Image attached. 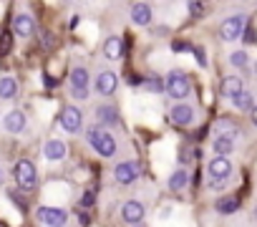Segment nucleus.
<instances>
[{"instance_id":"f257e3e1","label":"nucleus","mask_w":257,"mask_h":227,"mask_svg":"<svg viewBox=\"0 0 257 227\" xmlns=\"http://www.w3.org/2000/svg\"><path fill=\"white\" fill-rule=\"evenodd\" d=\"M86 137H88V144L93 147V152L96 154H101V157H113L116 154V149H118V144H116V139L101 127V124H93V127H88V132H86Z\"/></svg>"},{"instance_id":"f03ea898","label":"nucleus","mask_w":257,"mask_h":227,"mask_svg":"<svg viewBox=\"0 0 257 227\" xmlns=\"http://www.w3.org/2000/svg\"><path fill=\"white\" fill-rule=\"evenodd\" d=\"M164 91L167 96H172L174 101H184L189 93H192V83H189V76L184 71H169L167 81H164Z\"/></svg>"},{"instance_id":"7ed1b4c3","label":"nucleus","mask_w":257,"mask_h":227,"mask_svg":"<svg viewBox=\"0 0 257 227\" xmlns=\"http://www.w3.org/2000/svg\"><path fill=\"white\" fill-rule=\"evenodd\" d=\"M13 177H16V184H18L21 189H33V187H36V179H38V172H36L33 162L21 159V162H16V167H13Z\"/></svg>"},{"instance_id":"20e7f679","label":"nucleus","mask_w":257,"mask_h":227,"mask_svg":"<svg viewBox=\"0 0 257 227\" xmlns=\"http://www.w3.org/2000/svg\"><path fill=\"white\" fill-rule=\"evenodd\" d=\"M68 83H71L68 91H71L73 98H78V101H86V98H88V71H86L83 66H76V68L71 71Z\"/></svg>"},{"instance_id":"39448f33","label":"nucleus","mask_w":257,"mask_h":227,"mask_svg":"<svg viewBox=\"0 0 257 227\" xmlns=\"http://www.w3.org/2000/svg\"><path fill=\"white\" fill-rule=\"evenodd\" d=\"M36 217L46 227H66V222H68V212L63 207H38Z\"/></svg>"},{"instance_id":"423d86ee","label":"nucleus","mask_w":257,"mask_h":227,"mask_svg":"<svg viewBox=\"0 0 257 227\" xmlns=\"http://www.w3.org/2000/svg\"><path fill=\"white\" fill-rule=\"evenodd\" d=\"M142 177V164L139 162H118L113 167V179L118 184H134Z\"/></svg>"},{"instance_id":"0eeeda50","label":"nucleus","mask_w":257,"mask_h":227,"mask_svg":"<svg viewBox=\"0 0 257 227\" xmlns=\"http://www.w3.org/2000/svg\"><path fill=\"white\" fill-rule=\"evenodd\" d=\"M244 28H247V18L244 16H232V18H227V21H222V26H219V36H222V41H237L242 33H244Z\"/></svg>"},{"instance_id":"6e6552de","label":"nucleus","mask_w":257,"mask_h":227,"mask_svg":"<svg viewBox=\"0 0 257 227\" xmlns=\"http://www.w3.org/2000/svg\"><path fill=\"white\" fill-rule=\"evenodd\" d=\"M144 214H147V207H144V202H139V199H128V202L121 204V219H123L126 224H142Z\"/></svg>"},{"instance_id":"1a4fd4ad","label":"nucleus","mask_w":257,"mask_h":227,"mask_svg":"<svg viewBox=\"0 0 257 227\" xmlns=\"http://www.w3.org/2000/svg\"><path fill=\"white\" fill-rule=\"evenodd\" d=\"M61 127L68 132V134H78L83 129V117L76 106H66L61 111Z\"/></svg>"},{"instance_id":"9d476101","label":"nucleus","mask_w":257,"mask_h":227,"mask_svg":"<svg viewBox=\"0 0 257 227\" xmlns=\"http://www.w3.org/2000/svg\"><path fill=\"white\" fill-rule=\"evenodd\" d=\"M169 119H172L177 127H189V124L194 122V108H192L189 103H184V101H177V103L172 106V111H169Z\"/></svg>"},{"instance_id":"9b49d317","label":"nucleus","mask_w":257,"mask_h":227,"mask_svg":"<svg viewBox=\"0 0 257 227\" xmlns=\"http://www.w3.org/2000/svg\"><path fill=\"white\" fill-rule=\"evenodd\" d=\"M116 86H118V78H116L113 71H101L96 76V81H93V88L101 96H113L116 93Z\"/></svg>"},{"instance_id":"f8f14e48","label":"nucleus","mask_w":257,"mask_h":227,"mask_svg":"<svg viewBox=\"0 0 257 227\" xmlns=\"http://www.w3.org/2000/svg\"><path fill=\"white\" fill-rule=\"evenodd\" d=\"M3 127H6L8 134H23L26 127H28V119H26V113H23L21 108H16V111H8V113H6Z\"/></svg>"},{"instance_id":"ddd939ff","label":"nucleus","mask_w":257,"mask_h":227,"mask_svg":"<svg viewBox=\"0 0 257 227\" xmlns=\"http://www.w3.org/2000/svg\"><path fill=\"white\" fill-rule=\"evenodd\" d=\"M209 179H229L232 177V162L227 157H214L207 167Z\"/></svg>"},{"instance_id":"4468645a","label":"nucleus","mask_w":257,"mask_h":227,"mask_svg":"<svg viewBox=\"0 0 257 227\" xmlns=\"http://www.w3.org/2000/svg\"><path fill=\"white\" fill-rule=\"evenodd\" d=\"M234 139H237V134H217L214 142H212V152H214L217 157L232 154V152H234Z\"/></svg>"},{"instance_id":"2eb2a0df","label":"nucleus","mask_w":257,"mask_h":227,"mask_svg":"<svg viewBox=\"0 0 257 227\" xmlns=\"http://www.w3.org/2000/svg\"><path fill=\"white\" fill-rule=\"evenodd\" d=\"M43 154H46V159H51V162H61V159H66L68 147H66V142H61V139H48L46 147H43Z\"/></svg>"},{"instance_id":"dca6fc26","label":"nucleus","mask_w":257,"mask_h":227,"mask_svg":"<svg viewBox=\"0 0 257 227\" xmlns=\"http://www.w3.org/2000/svg\"><path fill=\"white\" fill-rule=\"evenodd\" d=\"M33 31H36V23H33V18H31V16L18 13V16L13 18V33H16V36L28 38V36H33Z\"/></svg>"},{"instance_id":"f3484780","label":"nucleus","mask_w":257,"mask_h":227,"mask_svg":"<svg viewBox=\"0 0 257 227\" xmlns=\"http://www.w3.org/2000/svg\"><path fill=\"white\" fill-rule=\"evenodd\" d=\"M96 119L101 122V127H116L118 124V111L111 103H103L96 108Z\"/></svg>"},{"instance_id":"a211bd4d","label":"nucleus","mask_w":257,"mask_h":227,"mask_svg":"<svg viewBox=\"0 0 257 227\" xmlns=\"http://www.w3.org/2000/svg\"><path fill=\"white\" fill-rule=\"evenodd\" d=\"M219 91H222V96L234 98L237 93H242V91H244V83H242V78H239V76H227V78H222Z\"/></svg>"},{"instance_id":"6ab92c4d","label":"nucleus","mask_w":257,"mask_h":227,"mask_svg":"<svg viewBox=\"0 0 257 227\" xmlns=\"http://www.w3.org/2000/svg\"><path fill=\"white\" fill-rule=\"evenodd\" d=\"M103 56H106L108 61H118V58L123 56V41H121L118 36L106 38V43H103Z\"/></svg>"},{"instance_id":"aec40b11","label":"nucleus","mask_w":257,"mask_h":227,"mask_svg":"<svg viewBox=\"0 0 257 227\" xmlns=\"http://www.w3.org/2000/svg\"><path fill=\"white\" fill-rule=\"evenodd\" d=\"M132 21H134V26H149L152 23V8L147 3L132 6Z\"/></svg>"},{"instance_id":"412c9836","label":"nucleus","mask_w":257,"mask_h":227,"mask_svg":"<svg viewBox=\"0 0 257 227\" xmlns=\"http://www.w3.org/2000/svg\"><path fill=\"white\" fill-rule=\"evenodd\" d=\"M187 184H189V172L184 167L172 172V177H169V189L172 192H182V189H187Z\"/></svg>"},{"instance_id":"4be33fe9","label":"nucleus","mask_w":257,"mask_h":227,"mask_svg":"<svg viewBox=\"0 0 257 227\" xmlns=\"http://www.w3.org/2000/svg\"><path fill=\"white\" fill-rule=\"evenodd\" d=\"M214 209H217L219 214H234V212L239 209V199H237V197H219L217 204H214Z\"/></svg>"},{"instance_id":"5701e85b","label":"nucleus","mask_w":257,"mask_h":227,"mask_svg":"<svg viewBox=\"0 0 257 227\" xmlns=\"http://www.w3.org/2000/svg\"><path fill=\"white\" fill-rule=\"evenodd\" d=\"M18 93V83L13 76H3L0 78V98H13Z\"/></svg>"},{"instance_id":"b1692460","label":"nucleus","mask_w":257,"mask_h":227,"mask_svg":"<svg viewBox=\"0 0 257 227\" xmlns=\"http://www.w3.org/2000/svg\"><path fill=\"white\" fill-rule=\"evenodd\" d=\"M232 106L239 108V111H252V108H254V98H252L249 91H242V93H237V96L232 98Z\"/></svg>"},{"instance_id":"393cba45","label":"nucleus","mask_w":257,"mask_h":227,"mask_svg":"<svg viewBox=\"0 0 257 227\" xmlns=\"http://www.w3.org/2000/svg\"><path fill=\"white\" fill-rule=\"evenodd\" d=\"M229 61H232V66H234V68H247V63H249V56H247L244 51H234V53L229 56Z\"/></svg>"},{"instance_id":"a878e982","label":"nucleus","mask_w":257,"mask_h":227,"mask_svg":"<svg viewBox=\"0 0 257 227\" xmlns=\"http://www.w3.org/2000/svg\"><path fill=\"white\" fill-rule=\"evenodd\" d=\"M189 13H192L194 18H199V16L204 13V6L199 3V0H189Z\"/></svg>"},{"instance_id":"bb28decb","label":"nucleus","mask_w":257,"mask_h":227,"mask_svg":"<svg viewBox=\"0 0 257 227\" xmlns=\"http://www.w3.org/2000/svg\"><path fill=\"white\" fill-rule=\"evenodd\" d=\"M192 53H194V58H197L199 66H207V56H204V51L199 46H192Z\"/></svg>"},{"instance_id":"cd10ccee","label":"nucleus","mask_w":257,"mask_h":227,"mask_svg":"<svg viewBox=\"0 0 257 227\" xmlns=\"http://www.w3.org/2000/svg\"><path fill=\"white\" fill-rule=\"evenodd\" d=\"M0 51H11V33H3V36H0Z\"/></svg>"},{"instance_id":"c85d7f7f","label":"nucleus","mask_w":257,"mask_h":227,"mask_svg":"<svg viewBox=\"0 0 257 227\" xmlns=\"http://www.w3.org/2000/svg\"><path fill=\"white\" fill-rule=\"evenodd\" d=\"M224 184H227V179H209V189H212V192L224 189Z\"/></svg>"},{"instance_id":"c756f323","label":"nucleus","mask_w":257,"mask_h":227,"mask_svg":"<svg viewBox=\"0 0 257 227\" xmlns=\"http://www.w3.org/2000/svg\"><path fill=\"white\" fill-rule=\"evenodd\" d=\"M91 204H93V192H86L81 197V207H91Z\"/></svg>"},{"instance_id":"7c9ffc66","label":"nucleus","mask_w":257,"mask_h":227,"mask_svg":"<svg viewBox=\"0 0 257 227\" xmlns=\"http://www.w3.org/2000/svg\"><path fill=\"white\" fill-rule=\"evenodd\" d=\"M244 38H247V43H254V38H257V36H254V31H252V28H247V36H244Z\"/></svg>"},{"instance_id":"2f4dec72","label":"nucleus","mask_w":257,"mask_h":227,"mask_svg":"<svg viewBox=\"0 0 257 227\" xmlns=\"http://www.w3.org/2000/svg\"><path fill=\"white\" fill-rule=\"evenodd\" d=\"M78 224L86 227V224H88V214H78Z\"/></svg>"},{"instance_id":"473e14b6","label":"nucleus","mask_w":257,"mask_h":227,"mask_svg":"<svg viewBox=\"0 0 257 227\" xmlns=\"http://www.w3.org/2000/svg\"><path fill=\"white\" fill-rule=\"evenodd\" d=\"M249 113H252V122H254V127H257V106H254V108H252Z\"/></svg>"},{"instance_id":"72a5a7b5","label":"nucleus","mask_w":257,"mask_h":227,"mask_svg":"<svg viewBox=\"0 0 257 227\" xmlns=\"http://www.w3.org/2000/svg\"><path fill=\"white\" fill-rule=\"evenodd\" d=\"M252 217H254V219H257V207H254V212H252Z\"/></svg>"},{"instance_id":"f704fd0d","label":"nucleus","mask_w":257,"mask_h":227,"mask_svg":"<svg viewBox=\"0 0 257 227\" xmlns=\"http://www.w3.org/2000/svg\"><path fill=\"white\" fill-rule=\"evenodd\" d=\"M0 182H3V169H0Z\"/></svg>"},{"instance_id":"c9c22d12","label":"nucleus","mask_w":257,"mask_h":227,"mask_svg":"<svg viewBox=\"0 0 257 227\" xmlns=\"http://www.w3.org/2000/svg\"><path fill=\"white\" fill-rule=\"evenodd\" d=\"M254 76H257V63H254Z\"/></svg>"},{"instance_id":"e433bc0d","label":"nucleus","mask_w":257,"mask_h":227,"mask_svg":"<svg viewBox=\"0 0 257 227\" xmlns=\"http://www.w3.org/2000/svg\"><path fill=\"white\" fill-rule=\"evenodd\" d=\"M142 227H144V224H142Z\"/></svg>"}]
</instances>
